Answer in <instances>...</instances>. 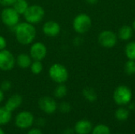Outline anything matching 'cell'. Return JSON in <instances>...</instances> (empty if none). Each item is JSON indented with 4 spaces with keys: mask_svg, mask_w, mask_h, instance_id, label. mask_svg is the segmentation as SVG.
I'll return each instance as SVG.
<instances>
[{
    "mask_svg": "<svg viewBox=\"0 0 135 134\" xmlns=\"http://www.w3.org/2000/svg\"><path fill=\"white\" fill-rule=\"evenodd\" d=\"M134 30L131 26L125 24L123 25L118 32V38L123 41H128L133 36Z\"/></svg>",
    "mask_w": 135,
    "mask_h": 134,
    "instance_id": "2e32d148",
    "label": "cell"
},
{
    "mask_svg": "<svg viewBox=\"0 0 135 134\" xmlns=\"http://www.w3.org/2000/svg\"><path fill=\"white\" fill-rule=\"evenodd\" d=\"M42 31L44 34L48 37H55L60 33L61 27L60 24L55 21H47L44 24Z\"/></svg>",
    "mask_w": 135,
    "mask_h": 134,
    "instance_id": "7c38bea8",
    "label": "cell"
},
{
    "mask_svg": "<svg viewBox=\"0 0 135 134\" xmlns=\"http://www.w3.org/2000/svg\"><path fill=\"white\" fill-rule=\"evenodd\" d=\"M3 100H4V92L0 89V103H2Z\"/></svg>",
    "mask_w": 135,
    "mask_h": 134,
    "instance_id": "836d02e7",
    "label": "cell"
},
{
    "mask_svg": "<svg viewBox=\"0 0 135 134\" xmlns=\"http://www.w3.org/2000/svg\"><path fill=\"white\" fill-rule=\"evenodd\" d=\"M0 134H6L5 133V132H4V130L0 127Z\"/></svg>",
    "mask_w": 135,
    "mask_h": 134,
    "instance_id": "d590c367",
    "label": "cell"
},
{
    "mask_svg": "<svg viewBox=\"0 0 135 134\" xmlns=\"http://www.w3.org/2000/svg\"><path fill=\"white\" fill-rule=\"evenodd\" d=\"M58 108H59V110L60 111L61 113L67 114V113L70 112V111H71V105L67 102H62L58 106Z\"/></svg>",
    "mask_w": 135,
    "mask_h": 134,
    "instance_id": "484cf974",
    "label": "cell"
},
{
    "mask_svg": "<svg viewBox=\"0 0 135 134\" xmlns=\"http://www.w3.org/2000/svg\"><path fill=\"white\" fill-rule=\"evenodd\" d=\"M12 88V82L8 80L3 81L0 85V89L3 92H8Z\"/></svg>",
    "mask_w": 135,
    "mask_h": 134,
    "instance_id": "4316f807",
    "label": "cell"
},
{
    "mask_svg": "<svg viewBox=\"0 0 135 134\" xmlns=\"http://www.w3.org/2000/svg\"><path fill=\"white\" fill-rule=\"evenodd\" d=\"M83 97L89 102L93 103L97 100V93L94 88L91 87H86L82 90Z\"/></svg>",
    "mask_w": 135,
    "mask_h": 134,
    "instance_id": "ac0fdd59",
    "label": "cell"
},
{
    "mask_svg": "<svg viewBox=\"0 0 135 134\" xmlns=\"http://www.w3.org/2000/svg\"><path fill=\"white\" fill-rule=\"evenodd\" d=\"M67 92V87L65 85V84H58L57 87L55 88L54 96L57 99H62L66 96Z\"/></svg>",
    "mask_w": 135,
    "mask_h": 134,
    "instance_id": "44dd1931",
    "label": "cell"
},
{
    "mask_svg": "<svg viewBox=\"0 0 135 134\" xmlns=\"http://www.w3.org/2000/svg\"><path fill=\"white\" fill-rule=\"evenodd\" d=\"M28 3L27 2V0H16V2H14V4L13 5V8L20 14V15H23L25 13V12L26 11V9L28 7Z\"/></svg>",
    "mask_w": 135,
    "mask_h": 134,
    "instance_id": "ffe728a7",
    "label": "cell"
},
{
    "mask_svg": "<svg viewBox=\"0 0 135 134\" xmlns=\"http://www.w3.org/2000/svg\"><path fill=\"white\" fill-rule=\"evenodd\" d=\"M130 117V110L124 107H120L115 111V118L119 122H125Z\"/></svg>",
    "mask_w": 135,
    "mask_h": 134,
    "instance_id": "e0dca14e",
    "label": "cell"
},
{
    "mask_svg": "<svg viewBox=\"0 0 135 134\" xmlns=\"http://www.w3.org/2000/svg\"><path fill=\"white\" fill-rule=\"evenodd\" d=\"M132 28H133L134 31H135V20L133 21V23H132Z\"/></svg>",
    "mask_w": 135,
    "mask_h": 134,
    "instance_id": "e575fe53",
    "label": "cell"
},
{
    "mask_svg": "<svg viewBox=\"0 0 135 134\" xmlns=\"http://www.w3.org/2000/svg\"><path fill=\"white\" fill-rule=\"evenodd\" d=\"M47 54V49L42 42H36L32 43L29 49V55L35 61H42Z\"/></svg>",
    "mask_w": 135,
    "mask_h": 134,
    "instance_id": "30bf717a",
    "label": "cell"
},
{
    "mask_svg": "<svg viewBox=\"0 0 135 134\" xmlns=\"http://www.w3.org/2000/svg\"><path fill=\"white\" fill-rule=\"evenodd\" d=\"M92 19L86 13H79L73 20V28L74 30L80 35H83L88 32L92 28Z\"/></svg>",
    "mask_w": 135,
    "mask_h": 134,
    "instance_id": "5b68a950",
    "label": "cell"
},
{
    "mask_svg": "<svg viewBox=\"0 0 135 134\" xmlns=\"http://www.w3.org/2000/svg\"><path fill=\"white\" fill-rule=\"evenodd\" d=\"M16 0H0V5L4 7H10L13 6Z\"/></svg>",
    "mask_w": 135,
    "mask_h": 134,
    "instance_id": "83f0119b",
    "label": "cell"
},
{
    "mask_svg": "<svg viewBox=\"0 0 135 134\" xmlns=\"http://www.w3.org/2000/svg\"><path fill=\"white\" fill-rule=\"evenodd\" d=\"M29 68L31 70V72L33 74H36V75L40 74L43 71V69H44L42 61H35V60H33Z\"/></svg>",
    "mask_w": 135,
    "mask_h": 134,
    "instance_id": "cb8c5ba5",
    "label": "cell"
},
{
    "mask_svg": "<svg viewBox=\"0 0 135 134\" xmlns=\"http://www.w3.org/2000/svg\"><path fill=\"white\" fill-rule=\"evenodd\" d=\"M6 45H7L6 39H5L4 36L0 35V51H2V50L6 49Z\"/></svg>",
    "mask_w": 135,
    "mask_h": 134,
    "instance_id": "f1b7e54d",
    "label": "cell"
},
{
    "mask_svg": "<svg viewBox=\"0 0 135 134\" xmlns=\"http://www.w3.org/2000/svg\"><path fill=\"white\" fill-rule=\"evenodd\" d=\"M34 122L35 118L33 115L28 111H21L15 117V125L21 130L30 128L33 125Z\"/></svg>",
    "mask_w": 135,
    "mask_h": 134,
    "instance_id": "ba28073f",
    "label": "cell"
},
{
    "mask_svg": "<svg viewBox=\"0 0 135 134\" xmlns=\"http://www.w3.org/2000/svg\"><path fill=\"white\" fill-rule=\"evenodd\" d=\"M86 2L90 5H95L98 2V0H86Z\"/></svg>",
    "mask_w": 135,
    "mask_h": 134,
    "instance_id": "d6a6232c",
    "label": "cell"
},
{
    "mask_svg": "<svg viewBox=\"0 0 135 134\" xmlns=\"http://www.w3.org/2000/svg\"><path fill=\"white\" fill-rule=\"evenodd\" d=\"M13 30L17 41L21 45L32 44L36 39V28L34 24H32L27 21L19 22L13 28Z\"/></svg>",
    "mask_w": 135,
    "mask_h": 134,
    "instance_id": "6da1fadb",
    "label": "cell"
},
{
    "mask_svg": "<svg viewBox=\"0 0 135 134\" xmlns=\"http://www.w3.org/2000/svg\"><path fill=\"white\" fill-rule=\"evenodd\" d=\"M20 14L12 7H5L1 12L2 23L9 28H14L20 22Z\"/></svg>",
    "mask_w": 135,
    "mask_h": 134,
    "instance_id": "8992f818",
    "label": "cell"
},
{
    "mask_svg": "<svg viewBox=\"0 0 135 134\" xmlns=\"http://www.w3.org/2000/svg\"><path fill=\"white\" fill-rule=\"evenodd\" d=\"M125 54L129 60L135 61V41L129 42L126 45Z\"/></svg>",
    "mask_w": 135,
    "mask_h": 134,
    "instance_id": "7402d4cb",
    "label": "cell"
},
{
    "mask_svg": "<svg viewBox=\"0 0 135 134\" xmlns=\"http://www.w3.org/2000/svg\"><path fill=\"white\" fill-rule=\"evenodd\" d=\"M74 129H70V128H67V129H65L62 132V134H74Z\"/></svg>",
    "mask_w": 135,
    "mask_h": 134,
    "instance_id": "1f68e13d",
    "label": "cell"
},
{
    "mask_svg": "<svg viewBox=\"0 0 135 134\" xmlns=\"http://www.w3.org/2000/svg\"><path fill=\"white\" fill-rule=\"evenodd\" d=\"M16 65V58L9 50L0 51V70L9 71Z\"/></svg>",
    "mask_w": 135,
    "mask_h": 134,
    "instance_id": "9c48e42d",
    "label": "cell"
},
{
    "mask_svg": "<svg viewBox=\"0 0 135 134\" xmlns=\"http://www.w3.org/2000/svg\"><path fill=\"white\" fill-rule=\"evenodd\" d=\"M22 97L21 96L18 95V94H14L13 96H11L6 101V104H5V107L9 110V111L13 112L15 110H17L22 103Z\"/></svg>",
    "mask_w": 135,
    "mask_h": 134,
    "instance_id": "5bb4252c",
    "label": "cell"
},
{
    "mask_svg": "<svg viewBox=\"0 0 135 134\" xmlns=\"http://www.w3.org/2000/svg\"><path fill=\"white\" fill-rule=\"evenodd\" d=\"M98 43L104 48H113L118 43V36L112 30H103L98 36Z\"/></svg>",
    "mask_w": 135,
    "mask_h": 134,
    "instance_id": "52a82bcc",
    "label": "cell"
},
{
    "mask_svg": "<svg viewBox=\"0 0 135 134\" xmlns=\"http://www.w3.org/2000/svg\"><path fill=\"white\" fill-rule=\"evenodd\" d=\"M36 125L39 126H45L46 121H45V119H44L43 118H38V119L36 121Z\"/></svg>",
    "mask_w": 135,
    "mask_h": 134,
    "instance_id": "4dcf8cb0",
    "label": "cell"
},
{
    "mask_svg": "<svg viewBox=\"0 0 135 134\" xmlns=\"http://www.w3.org/2000/svg\"><path fill=\"white\" fill-rule=\"evenodd\" d=\"M48 75L54 82L57 84H64L69 78V71L62 64L55 63L49 68Z\"/></svg>",
    "mask_w": 135,
    "mask_h": 134,
    "instance_id": "277c9868",
    "label": "cell"
},
{
    "mask_svg": "<svg viewBox=\"0 0 135 134\" xmlns=\"http://www.w3.org/2000/svg\"><path fill=\"white\" fill-rule=\"evenodd\" d=\"M125 73L127 75H133L135 73V61L129 60L126 62L124 66Z\"/></svg>",
    "mask_w": 135,
    "mask_h": 134,
    "instance_id": "d4e9b609",
    "label": "cell"
},
{
    "mask_svg": "<svg viewBox=\"0 0 135 134\" xmlns=\"http://www.w3.org/2000/svg\"><path fill=\"white\" fill-rule=\"evenodd\" d=\"M91 134H112L110 128L104 124H98L93 128Z\"/></svg>",
    "mask_w": 135,
    "mask_h": 134,
    "instance_id": "603a6c76",
    "label": "cell"
},
{
    "mask_svg": "<svg viewBox=\"0 0 135 134\" xmlns=\"http://www.w3.org/2000/svg\"><path fill=\"white\" fill-rule=\"evenodd\" d=\"M32 61L33 60L29 54L21 53L18 54L16 58V65L21 69H27L30 67Z\"/></svg>",
    "mask_w": 135,
    "mask_h": 134,
    "instance_id": "9a60e30c",
    "label": "cell"
},
{
    "mask_svg": "<svg viewBox=\"0 0 135 134\" xmlns=\"http://www.w3.org/2000/svg\"><path fill=\"white\" fill-rule=\"evenodd\" d=\"M27 134H43L42 131L40 130V129H37V128H35V129H32L30 130Z\"/></svg>",
    "mask_w": 135,
    "mask_h": 134,
    "instance_id": "f546056e",
    "label": "cell"
},
{
    "mask_svg": "<svg viewBox=\"0 0 135 134\" xmlns=\"http://www.w3.org/2000/svg\"><path fill=\"white\" fill-rule=\"evenodd\" d=\"M40 109L45 114L52 115L58 109V104L55 99L50 96H43L38 101Z\"/></svg>",
    "mask_w": 135,
    "mask_h": 134,
    "instance_id": "8fae6325",
    "label": "cell"
},
{
    "mask_svg": "<svg viewBox=\"0 0 135 134\" xmlns=\"http://www.w3.org/2000/svg\"><path fill=\"white\" fill-rule=\"evenodd\" d=\"M133 97V93L131 89L127 86V85H119L118 87L115 88L113 92V100L114 102L120 106V107H124L128 105Z\"/></svg>",
    "mask_w": 135,
    "mask_h": 134,
    "instance_id": "7a4b0ae2",
    "label": "cell"
},
{
    "mask_svg": "<svg viewBox=\"0 0 135 134\" xmlns=\"http://www.w3.org/2000/svg\"><path fill=\"white\" fill-rule=\"evenodd\" d=\"M117 134H121V133H117Z\"/></svg>",
    "mask_w": 135,
    "mask_h": 134,
    "instance_id": "8d00e7d4",
    "label": "cell"
},
{
    "mask_svg": "<svg viewBox=\"0 0 135 134\" xmlns=\"http://www.w3.org/2000/svg\"><path fill=\"white\" fill-rule=\"evenodd\" d=\"M12 118V112L5 107H0V126L8 124Z\"/></svg>",
    "mask_w": 135,
    "mask_h": 134,
    "instance_id": "d6986e66",
    "label": "cell"
},
{
    "mask_svg": "<svg viewBox=\"0 0 135 134\" xmlns=\"http://www.w3.org/2000/svg\"><path fill=\"white\" fill-rule=\"evenodd\" d=\"M23 16L25 19V21L32 24H36L43 21L45 16V11L41 6L34 4L28 6Z\"/></svg>",
    "mask_w": 135,
    "mask_h": 134,
    "instance_id": "3957f363",
    "label": "cell"
},
{
    "mask_svg": "<svg viewBox=\"0 0 135 134\" xmlns=\"http://www.w3.org/2000/svg\"><path fill=\"white\" fill-rule=\"evenodd\" d=\"M93 123L87 119H81L78 121L74 126V132L77 134H89L93 130Z\"/></svg>",
    "mask_w": 135,
    "mask_h": 134,
    "instance_id": "4fadbf2b",
    "label": "cell"
}]
</instances>
